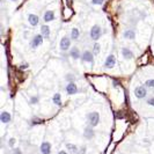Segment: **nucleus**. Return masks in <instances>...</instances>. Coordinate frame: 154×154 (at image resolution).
<instances>
[{"mask_svg":"<svg viewBox=\"0 0 154 154\" xmlns=\"http://www.w3.org/2000/svg\"><path fill=\"white\" fill-rule=\"evenodd\" d=\"M81 60L85 63H92L94 64V54L89 50H86L82 52V56H81Z\"/></svg>","mask_w":154,"mask_h":154,"instance_id":"0eeeda50","label":"nucleus"},{"mask_svg":"<svg viewBox=\"0 0 154 154\" xmlns=\"http://www.w3.org/2000/svg\"><path fill=\"white\" fill-rule=\"evenodd\" d=\"M78 154H86V146H82L79 149V153Z\"/></svg>","mask_w":154,"mask_h":154,"instance_id":"c85d7f7f","label":"nucleus"},{"mask_svg":"<svg viewBox=\"0 0 154 154\" xmlns=\"http://www.w3.org/2000/svg\"><path fill=\"white\" fill-rule=\"evenodd\" d=\"M0 121L4 124H8L12 121V115H11L8 111L4 110V111H1V114H0Z\"/></svg>","mask_w":154,"mask_h":154,"instance_id":"9b49d317","label":"nucleus"},{"mask_svg":"<svg viewBox=\"0 0 154 154\" xmlns=\"http://www.w3.org/2000/svg\"><path fill=\"white\" fill-rule=\"evenodd\" d=\"M146 103L147 104H149V106H152V107H154V97H152V99H147Z\"/></svg>","mask_w":154,"mask_h":154,"instance_id":"bb28decb","label":"nucleus"},{"mask_svg":"<svg viewBox=\"0 0 154 154\" xmlns=\"http://www.w3.org/2000/svg\"><path fill=\"white\" fill-rule=\"evenodd\" d=\"M81 56H82V54L80 52V50H79V48H78V46H73V48H71V50H69V57H71L72 59H74V60L81 59Z\"/></svg>","mask_w":154,"mask_h":154,"instance_id":"6e6552de","label":"nucleus"},{"mask_svg":"<svg viewBox=\"0 0 154 154\" xmlns=\"http://www.w3.org/2000/svg\"><path fill=\"white\" fill-rule=\"evenodd\" d=\"M38 100H39L38 96H32V97H30L29 103H30V104H37V103H38Z\"/></svg>","mask_w":154,"mask_h":154,"instance_id":"5701e85b","label":"nucleus"},{"mask_svg":"<svg viewBox=\"0 0 154 154\" xmlns=\"http://www.w3.org/2000/svg\"><path fill=\"white\" fill-rule=\"evenodd\" d=\"M28 66H29V65H28V64H27V63H22V65H21V66H20V67H21V69H28Z\"/></svg>","mask_w":154,"mask_h":154,"instance_id":"c756f323","label":"nucleus"},{"mask_svg":"<svg viewBox=\"0 0 154 154\" xmlns=\"http://www.w3.org/2000/svg\"><path fill=\"white\" fill-rule=\"evenodd\" d=\"M87 122L89 124V126L95 128L96 125H99L100 123V114L97 111H92L87 115Z\"/></svg>","mask_w":154,"mask_h":154,"instance_id":"f257e3e1","label":"nucleus"},{"mask_svg":"<svg viewBox=\"0 0 154 154\" xmlns=\"http://www.w3.org/2000/svg\"><path fill=\"white\" fill-rule=\"evenodd\" d=\"M79 36H80V31L78 28H72L71 29V39H73V41H77L79 38Z\"/></svg>","mask_w":154,"mask_h":154,"instance_id":"aec40b11","label":"nucleus"},{"mask_svg":"<svg viewBox=\"0 0 154 154\" xmlns=\"http://www.w3.org/2000/svg\"><path fill=\"white\" fill-rule=\"evenodd\" d=\"M99 52H100V44L99 43H95L94 46H93V54L95 56V54H99Z\"/></svg>","mask_w":154,"mask_h":154,"instance_id":"412c9836","label":"nucleus"},{"mask_svg":"<svg viewBox=\"0 0 154 154\" xmlns=\"http://www.w3.org/2000/svg\"><path fill=\"white\" fill-rule=\"evenodd\" d=\"M122 56L124 57V59H126V60H130V59L134 58L133 52H132L130 49H128V48H123L122 49Z\"/></svg>","mask_w":154,"mask_h":154,"instance_id":"f8f14e48","label":"nucleus"},{"mask_svg":"<svg viewBox=\"0 0 154 154\" xmlns=\"http://www.w3.org/2000/svg\"><path fill=\"white\" fill-rule=\"evenodd\" d=\"M106 0H92V4L93 5H102Z\"/></svg>","mask_w":154,"mask_h":154,"instance_id":"b1692460","label":"nucleus"},{"mask_svg":"<svg viewBox=\"0 0 154 154\" xmlns=\"http://www.w3.org/2000/svg\"><path fill=\"white\" fill-rule=\"evenodd\" d=\"M66 148H67V151H69L72 154H78V153H79V148H78V146H77V145H74V144L67 143V144H66Z\"/></svg>","mask_w":154,"mask_h":154,"instance_id":"6ab92c4d","label":"nucleus"},{"mask_svg":"<svg viewBox=\"0 0 154 154\" xmlns=\"http://www.w3.org/2000/svg\"><path fill=\"white\" fill-rule=\"evenodd\" d=\"M84 136L87 139H92L95 136V132H94L92 126H88V128H86L85 130H84Z\"/></svg>","mask_w":154,"mask_h":154,"instance_id":"f3484780","label":"nucleus"},{"mask_svg":"<svg viewBox=\"0 0 154 154\" xmlns=\"http://www.w3.org/2000/svg\"><path fill=\"white\" fill-rule=\"evenodd\" d=\"M14 144H15V138H11L9 140H8V145H9V147H13L14 146Z\"/></svg>","mask_w":154,"mask_h":154,"instance_id":"393cba45","label":"nucleus"},{"mask_svg":"<svg viewBox=\"0 0 154 154\" xmlns=\"http://www.w3.org/2000/svg\"><path fill=\"white\" fill-rule=\"evenodd\" d=\"M39 151L42 154H51V144L49 141H43L41 144Z\"/></svg>","mask_w":154,"mask_h":154,"instance_id":"9d476101","label":"nucleus"},{"mask_svg":"<svg viewBox=\"0 0 154 154\" xmlns=\"http://www.w3.org/2000/svg\"><path fill=\"white\" fill-rule=\"evenodd\" d=\"M11 1H17V0H11Z\"/></svg>","mask_w":154,"mask_h":154,"instance_id":"2f4dec72","label":"nucleus"},{"mask_svg":"<svg viewBox=\"0 0 154 154\" xmlns=\"http://www.w3.org/2000/svg\"><path fill=\"white\" fill-rule=\"evenodd\" d=\"M43 20L44 22H51L54 20V11H46L44 13V16H43Z\"/></svg>","mask_w":154,"mask_h":154,"instance_id":"4468645a","label":"nucleus"},{"mask_svg":"<svg viewBox=\"0 0 154 154\" xmlns=\"http://www.w3.org/2000/svg\"><path fill=\"white\" fill-rule=\"evenodd\" d=\"M52 102H54V104H56L57 107H62L63 102H62V97H60V94H59V93H56L54 96H52Z\"/></svg>","mask_w":154,"mask_h":154,"instance_id":"a211bd4d","label":"nucleus"},{"mask_svg":"<svg viewBox=\"0 0 154 154\" xmlns=\"http://www.w3.org/2000/svg\"><path fill=\"white\" fill-rule=\"evenodd\" d=\"M43 35L42 34H38V35H35L32 39H31V48L32 49H37L39 45H42V43H43Z\"/></svg>","mask_w":154,"mask_h":154,"instance_id":"39448f33","label":"nucleus"},{"mask_svg":"<svg viewBox=\"0 0 154 154\" xmlns=\"http://www.w3.org/2000/svg\"><path fill=\"white\" fill-rule=\"evenodd\" d=\"M13 154H22L21 148H14V149H13Z\"/></svg>","mask_w":154,"mask_h":154,"instance_id":"cd10ccee","label":"nucleus"},{"mask_svg":"<svg viewBox=\"0 0 154 154\" xmlns=\"http://www.w3.org/2000/svg\"><path fill=\"white\" fill-rule=\"evenodd\" d=\"M28 22L30 23L32 27L37 26V24L39 23L38 15H36V14H28Z\"/></svg>","mask_w":154,"mask_h":154,"instance_id":"ddd939ff","label":"nucleus"},{"mask_svg":"<svg viewBox=\"0 0 154 154\" xmlns=\"http://www.w3.org/2000/svg\"><path fill=\"white\" fill-rule=\"evenodd\" d=\"M134 95H136V97L139 99V100L146 97V95H147L146 87H145V86H138V87H136V88H134Z\"/></svg>","mask_w":154,"mask_h":154,"instance_id":"7ed1b4c3","label":"nucleus"},{"mask_svg":"<svg viewBox=\"0 0 154 154\" xmlns=\"http://www.w3.org/2000/svg\"><path fill=\"white\" fill-rule=\"evenodd\" d=\"M124 38L125 39H129V41H133V39L136 38V32L133 29H128V30L124 31L123 34Z\"/></svg>","mask_w":154,"mask_h":154,"instance_id":"2eb2a0df","label":"nucleus"},{"mask_svg":"<svg viewBox=\"0 0 154 154\" xmlns=\"http://www.w3.org/2000/svg\"><path fill=\"white\" fill-rule=\"evenodd\" d=\"M41 34L43 35V37L49 38V36H50V34H51L50 27H49V26H46V24H43V26L41 27Z\"/></svg>","mask_w":154,"mask_h":154,"instance_id":"dca6fc26","label":"nucleus"},{"mask_svg":"<svg viewBox=\"0 0 154 154\" xmlns=\"http://www.w3.org/2000/svg\"><path fill=\"white\" fill-rule=\"evenodd\" d=\"M101 34H102V30H101V27L99 24H95L91 28V31H89V37L93 39V41H97V39L101 37Z\"/></svg>","mask_w":154,"mask_h":154,"instance_id":"f03ea898","label":"nucleus"},{"mask_svg":"<svg viewBox=\"0 0 154 154\" xmlns=\"http://www.w3.org/2000/svg\"><path fill=\"white\" fill-rule=\"evenodd\" d=\"M65 89H66V93H67L69 95H74V94L78 93V86L74 81H69V84L66 85V88H65Z\"/></svg>","mask_w":154,"mask_h":154,"instance_id":"1a4fd4ad","label":"nucleus"},{"mask_svg":"<svg viewBox=\"0 0 154 154\" xmlns=\"http://www.w3.org/2000/svg\"><path fill=\"white\" fill-rule=\"evenodd\" d=\"M34 121H31V124L32 125H35V124H39V123H42V121L39 119V118H32Z\"/></svg>","mask_w":154,"mask_h":154,"instance_id":"a878e982","label":"nucleus"},{"mask_svg":"<svg viewBox=\"0 0 154 154\" xmlns=\"http://www.w3.org/2000/svg\"><path fill=\"white\" fill-rule=\"evenodd\" d=\"M116 65V58L114 54H109L104 62V69H114Z\"/></svg>","mask_w":154,"mask_h":154,"instance_id":"423d86ee","label":"nucleus"},{"mask_svg":"<svg viewBox=\"0 0 154 154\" xmlns=\"http://www.w3.org/2000/svg\"><path fill=\"white\" fill-rule=\"evenodd\" d=\"M69 48H71V37L69 36H64L60 39V43H59V49L62 51H67Z\"/></svg>","mask_w":154,"mask_h":154,"instance_id":"20e7f679","label":"nucleus"},{"mask_svg":"<svg viewBox=\"0 0 154 154\" xmlns=\"http://www.w3.org/2000/svg\"><path fill=\"white\" fill-rule=\"evenodd\" d=\"M145 87L154 88V79H148L146 82H145Z\"/></svg>","mask_w":154,"mask_h":154,"instance_id":"4be33fe9","label":"nucleus"},{"mask_svg":"<svg viewBox=\"0 0 154 154\" xmlns=\"http://www.w3.org/2000/svg\"><path fill=\"white\" fill-rule=\"evenodd\" d=\"M58 154H69V153H67L66 151H59V152H58Z\"/></svg>","mask_w":154,"mask_h":154,"instance_id":"7c9ffc66","label":"nucleus"}]
</instances>
